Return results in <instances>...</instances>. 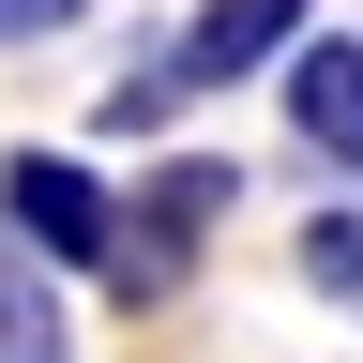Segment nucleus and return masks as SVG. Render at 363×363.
Masks as SVG:
<instances>
[{
	"instance_id": "f257e3e1",
	"label": "nucleus",
	"mask_w": 363,
	"mask_h": 363,
	"mask_svg": "<svg viewBox=\"0 0 363 363\" xmlns=\"http://www.w3.org/2000/svg\"><path fill=\"white\" fill-rule=\"evenodd\" d=\"M0 227L45 257V272H106L121 257V197H106V167H76V152H0Z\"/></svg>"
},
{
	"instance_id": "f03ea898",
	"label": "nucleus",
	"mask_w": 363,
	"mask_h": 363,
	"mask_svg": "<svg viewBox=\"0 0 363 363\" xmlns=\"http://www.w3.org/2000/svg\"><path fill=\"white\" fill-rule=\"evenodd\" d=\"M227 197H242V167H227V152H167V167H152V197L121 212V257H106V272H121L136 303H167L182 272H197V242L227 227Z\"/></svg>"
},
{
	"instance_id": "7ed1b4c3",
	"label": "nucleus",
	"mask_w": 363,
	"mask_h": 363,
	"mask_svg": "<svg viewBox=\"0 0 363 363\" xmlns=\"http://www.w3.org/2000/svg\"><path fill=\"white\" fill-rule=\"evenodd\" d=\"M272 45H303V0H197L167 61H152V76H121V121H152L167 91H227V76H257Z\"/></svg>"
},
{
	"instance_id": "20e7f679",
	"label": "nucleus",
	"mask_w": 363,
	"mask_h": 363,
	"mask_svg": "<svg viewBox=\"0 0 363 363\" xmlns=\"http://www.w3.org/2000/svg\"><path fill=\"white\" fill-rule=\"evenodd\" d=\"M288 121H303V152L363 182V30H303V61H288Z\"/></svg>"
},
{
	"instance_id": "39448f33",
	"label": "nucleus",
	"mask_w": 363,
	"mask_h": 363,
	"mask_svg": "<svg viewBox=\"0 0 363 363\" xmlns=\"http://www.w3.org/2000/svg\"><path fill=\"white\" fill-rule=\"evenodd\" d=\"M76 348V303H61V272H45L16 227H0V363H61Z\"/></svg>"
},
{
	"instance_id": "423d86ee",
	"label": "nucleus",
	"mask_w": 363,
	"mask_h": 363,
	"mask_svg": "<svg viewBox=\"0 0 363 363\" xmlns=\"http://www.w3.org/2000/svg\"><path fill=\"white\" fill-rule=\"evenodd\" d=\"M303 288H348L363 303V212H318L303 227Z\"/></svg>"
},
{
	"instance_id": "0eeeda50",
	"label": "nucleus",
	"mask_w": 363,
	"mask_h": 363,
	"mask_svg": "<svg viewBox=\"0 0 363 363\" xmlns=\"http://www.w3.org/2000/svg\"><path fill=\"white\" fill-rule=\"evenodd\" d=\"M76 0H0V45H30V30H61Z\"/></svg>"
},
{
	"instance_id": "6e6552de",
	"label": "nucleus",
	"mask_w": 363,
	"mask_h": 363,
	"mask_svg": "<svg viewBox=\"0 0 363 363\" xmlns=\"http://www.w3.org/2000/svg\"><path fill=\"white\" fill-rule=\"evenodd\" d=\"M76 16H91V0H76Z\"/></svg>"
}]
</instances>
